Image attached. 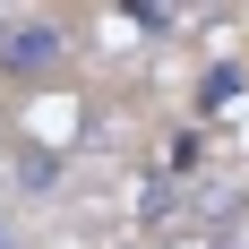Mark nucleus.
Listing matches in <instances>:
<instances>
[{
    "instance_id": "nucleus-1",
    "label": "nucleus",
    "mask_w": 249,
    "mask_h": 249,
    "mask_svg": "<svg viewBox=\"0 0 249 249\" xmlns=\"http://www.w3.org/2000/svg\"><path fill=\"white\" fill-rule=\"evenodd\" d=\"M60 60H69V35H60V26H43V18L0 26V69L9 77H43V69H60Z\"/></svg>"
},
{
    "instance_id": "nucleus-2",
    "label": "nucleus",
    "mask_w": 249,
    "mask_h": 249,
    "mask_svg": "<svg viewBox=\"0 0 249 249\" xmlns=\"http://www.w3.org/2000/svg\"><path fill=\"white\" fill-rule=\"evenodd\" d=\"M0 249H9V224H0Z\"/></svg>"
}]
</instances>
